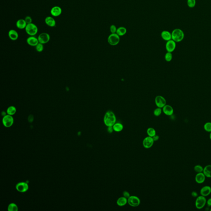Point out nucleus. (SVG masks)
I'll return each mask as SVG.
<instances>
[{"instance_id":"nucleus-43","label":"nucleus","mask_w":211,"mask_h":211,"mask_svg":"<svg viewBox=\"0 0 211 211\" xmlns=\"http://www.w3.org/2000/svg\"><path fill=\"white\" fill-rule=\"evenodd\" d=\"M210 211H211V209H210Z\"/></svg>"},{"instance_id":"nucleus-23","label":"nucleus","mask_w":211,"mask_h":211,"mask_svg":"<svg viewBox=\"0 0 211 211\" xmlns=\"http://www.w3.org/2000/svg\"><path fill=\"white\" fill-rule=\"evenodd\" d=\"M127 32V30L125 27L124 26H120L117 28V31L116 33L119 36H122L125 35Z\"/></svg>"},{"instance_id":"nucleus-8","label":"nucleus","mask_w":211,"mask_h":211,"mask_svg":"<svg viewBox=\"0 0 211 211\" xmlns=\"http://www.w3.org/2000/svg\"><path fill=\"white\" fill-rule=\"evenodd\" d=\"M155 105L157 107L162 108L167 104V101L165 98L162 96L158 95L156 96L155 99Z\"/></svg>"},{"instance_id":"nucleus-10","label":"nucleus","mask_w":211,"mask_h":211,"mask_svg":"<svg viewBox=\"0 0 211 211\" xmlns=\"http://www.w3.org/2000/svg\"><path fill=\"white\" fill-rule=\"evenodd\" d=\"M176 47V42L174 41L173 40H170L169 41H167L165 45V48L167 52H172L174 51Z\"/></svg>"},{"instance_id":"nucleus-18","label":"nucleus","mask_w":211,"mask_h":211,"mask_svg":"<svg viewBox=\"0 0 211 211\" xmlns=\"http://www.w3.org/2000/svg\"><path fill=\"white\" fill-rule=\"evenodd\" d=\"M8 36L11 40H16L18 39L19 34L17 31L15 29H11L8 32Z\"/></svg>"},{"instance_id":"nucleus-16","label":"nucleus","mask_w":211,"mask_h":211,"mask_svg":"<svg viewBox=\"0 0 211 211\" xmlns=\"http://www.w3.org/2000/svg\"><path fill=\"white\" fill-rule=\"evenodd\" d=\"M46 25L50 27H53L56 26V22L54 18L51 16H47L45 19Z\"/></svg>"},{"instance_id":"nucleus-12","label":"nucleus","mask_w":211,"mask_h":211,"mask_svg":"<svg viewBox=\"0 0 211 211\" xmlns=\"http://www.w3.org/2000/svg\"><path fill=\"white\" fill-rule=\"evenodd\" d=\"M16 188L19 192L24 193V192H26L28 190L29 186L26 183L20 182L17 184Z\"/></svg>"},{"instance_id":"nucleus-22","label":"nucleus","mask_w":211,"mask_h":211,"mask_svg":"<svg viewBox=\"0 0 211 211\" xmlns=\"http://www.w3.org/2000/svg\"><path fill=\"white\" fill-rule=\"evenodd\" d=\"M127 203V199L124 197L119 198L117 200L116 203L117 205L120 207H122L126 205Z\"/></svg>"},{"instance_id":"nucleus-21","label":"nucleus","mask_w":211,"mask_h":211,"mask_svg":"<svg viewBox=\"0 0 211 211\" xmlns=\"http://www.w3.org/2000/svg\"><path fill=\"white\" fill-rule=\"evenodd\" d=\"M211 193V188L209 186H204L201 188L200 194L202 196H207Z\"/></svg>"},{"instance_id":"nucleus-34","label":"nucleus","mask_w":211,"mask_h":211,"mask_svg":"<svg viewBox=\"0 0 211 211\" xmlns=\"http://www.w3.org/2000/svg\"><path fill=\"white\" fill-rule=\"evenodd\" d=\"M36 50L38 52H41L43 51V49H44V46H43V44L39 43L38 44V45L36 46Z\"/></svg>"},{"instance_id":"nucleus-9","label":"nucleus","mask_w":211,"mask_h":211,"mask_svg":"<svg viewBox=\"0 0 211 211\" xmlns=\"http://www.w3.org/2000/svg\"><path fill=\"white\" fill-rule=\"evenodd\" d=\"M38 39L40 43L46 44L50 40V36L47 33H42L38 36Z\"/></svg>"},{"instance_id":"nucleus-2","label":"nucleus","mask_w":211,"mask_h":211,"mask_svg":"<svg viewBox=\"0 0 211 211\" xmlns=\"http://www.w3.org/2000/svg\"><path fill=\"white\" fill-rule=\"evenodd\" d=\"M172 33V39L176 43L181 42L184 38L183 31L180 29H175L173 30Z\"/></svg>"},{"instance_id":"nucleus-7","label":"nucleus","mask_w":211,"mask_h":211,"mask_svg":"<svg viewBox=\"0 0 211 211\" xmlns=\"http://www.w3.org/2000/svg\"><path fill=\"white\" fill-rule=\"evenodd\" d=\"M2 122L5 127H10L14 123V119L12 115L8 114L3 117Z\"/></svg>"},{"instance_id":"nucleus-40","label":"nucleus","mask_w":211,"mask_h":211,"mask_svg":"<svg viewBox=\"0 0 211 211\" xmlns=\"http://www.w3.org/2000/svg\"><path fill=\"white\" fill-rule=\"evenodd\" d=\"M207 205L209 207H211V198H209L208 199V200L207 201Z\"/></svg>"},{"instance_id":"nucleus-4","label":"nucleus","mask_w":211,"mask_h":211,"mask_svg":"<svg viewBox=\"0 0 211 211\" xmlns=\"http://www.w3.org/2000/svg\"><path fill=\"white\" fill-rule=\"evenodd\" d=\"M120 41V36L116 33H111L108 38V42L112 46L117 45Z\"/></svg>"},{"instance_id":"nucleus-19","label":"nucleus","mask_w":211,"mask_h":211,"mask_svg":"<svg viewBox=\"0 0 211 211\" xmlns=\"http://www.w3.org/2000/svg\"><path fill=\"white\" fill-rule=\"evenodd\" d=\"M27 23L24 19H18L16 23V26L18 29H25L27 25Z\"/></svg>"},{"instance_id":"nucleus-28","label":"nucleus","mask_w":211,"mask_h":211,"mask_svg":"<svg viewBox=\"0 0 211 211\" xmlns=\"http://www.w3.org/2000/svg\"><path fill=\"white\" fill-rule=\"evenodd\" d=\"M8 210L9 211H17L18 207L17 205L14 203H11L8 207Z\"/></svg>"},{"instance_id":"nucleus-24","label":"nucleus","mask_w":211,"mask_h":211,"mask_svg":"<svg viewBox=\"0 0 211 211\" xmlns=\"http://www.w3.org/2000/svg\"><path fill=\"white\" fill-rule=\"evenodd\" d=\"M203 172L206 177H211V165L206 166L203 169Z\"/></svg>"},{"instance_id":"nucleus-25","label":"nucleus","mask_w":211,"mask_h":211,"mask_svg":"<svg viewBox=\"0 0 211 211\" xmlns=\"http://www.w3.org/2000/svg\"><path fill=\"white\" fill-rule=\"evenodd\" d=\"M113 130L116 132H120L123 129V125L121 123L117 122L113 126Z\"/></svg>"},{"instance_id":"nucleus-17","label":"nucleus","mask_w":211,"mask_h":211,"mask_svg":"<svg viewBox=\"0 0 211 211\" xmlns=\"http://www.w3.org/2000/svg\"><path fill=\"white\" fill-rule=\"evenodd\" d=\"M161 38L165 41H167L172 40V33L168 31H163L161 33Z\"/></svg>"},{"instance_id":"nucleus-29","label":"nucleus","mask_w":211,"mask_h":211,"mask_svg":"<svg viewBox=\"0 0 211 211\" xmlns=\"http://www.w3.org/2000/svg\"><path fill=\"white\" fill-rule=\"evenodd\" d=\"M196 0H187V4L190 8H193L196 5Z\"/></svg>"},{"instance_id":"nucleus-38","label":"nucleus","mask_w":211,"mask_h":211,"mask_svg":"<svg viewBox=\"0 0 211 211\" xmlns=\"http://www.w3.org/2000/svg\"><path fill=\"white\" fill-rule=\"evenodd\" d=\"M107 131L108 132V133H111L113 132V126H111V127H108V129H107Z\"/></svg>"},{"instance_id":"nucleus-3","label":"nucleus","mask_w":211,"mask_h":211,"mask_svg":"<svg viewBox=\"0 0 211 211\" xmlns=\"http://www.w3.org/2000/svg\"><path fill=\"white\" fill-rule=\"evenodd\" d=\"M25 30L27 34L30 36H34L38 32V28L36 24L33 23L27 24Z\"/></svg>"},{"instance_id":"nucleus-6","label":"nucleus","mask_w":211,"mask_h":211,"mask_svg":"<svg viewBox=\"0 0 211 211\" xmlns=\"http://www.w3.org/2000/svg\"><path fill=\"white\" fill-rule=\"evenodd\" d=\"M207 203V200L205 196H198L196 199L195 201V206L198 209H201L204 207L206 203Z\"/></svg>"},{"instance_id":"nucleus-30","label":"nucleus","mask_w":211,"mask_h":211,"mask_svg":"<svg viewBox=\"0 0 211 211\" xmlns=\"http://www.w3.org/2000/svg\"><path fill=\"white\" fill-rule=\"evenodd\" d=\"M173 58L172 53V52H167L165 54V59L166 61L167 62H170L172 60Z\"/></svg>"},{"instance_id":"nucleus-20","label":"nucleus","mask_w":211,"mask_h":211,"mask_svg":"<svg viewBox=\"0 0 211 211\" xmlns=\"http://www.w3.org/2000/svg\"><path fill=\"white\" fill-rule=\"evenodd\" d=\"M205 176L203 172L198 173L195 176V181L198 183H203L205 180Z\"/></svg>"},{"instance_id":"nucleus-33","label":"nucleus","mask_w":211,"mask_h":211,"mask_svg":"<svg viewBox=\"0 0 211 211\" xmlns=\"http://www.w3.org/2000/svg\"><path fill=\"white\" fill-rule=\"evenodd\" d=\"M194 169L195 171L198 173H201V172H203L204 168L200 165H197L195 166Z\"/></svg>"},{"instance_id":"nucleus-36","label":"nucleus","mask_w":211,"mask_h":211,"mask_svg":"<svg viewBox=\"0 0 211 211\" xmlns=\"http://www.w3.org/2000/svg\"><path fill=\"white\" fill-rule=\"evenodd\" d=\"M24 20L26 21L27 24H29L30 23H32V19L30 16H26L24 19Z\"/></svg>"},{"instance_id":"nucleus-35","label":"nucleus","mask_w":211,"mask_h":211,"mask_svg":"<svg viewBox=\"0 0 211 211\" xmlns=\"http://www.w3.org/2000/svg\"><path fill=\"white\" fill-rule=\"evenodd\" d=\"M117 28L115 25L112 24L110 27V31L111 33H116L117 31Z\"/></svg>"},{"instance_id":"nucleus-32","label":"nucleus","mask_w":211,"mask_h":211,"mask_svg":"<svg viewBox=\"0 0 211 211\" xmlns=\"http://www.w3.org/2000/svg\"><path fill=\"white\" fill-rule=\"evenodd\" d=\"M204 128L207 132H211V122H207L205 123L204 126Z\"/></svg>"},{"instance_id":"nucleus-37","label":"nucleus","mask_w":211,"mask_h":211,"mask_svg":"<svg viewBox=\"0 0 211 211\" xmlns=\"http://www.w3.org/2000/svg\"><path fill=\"white\" fill-rule=\"evenodd\" d=\"M122 195H123V197L126 198L127 199H128L130 196L129 193L127 191H123V193H122Z\"/></svg>"},{"instance_id":"nucleus-27","label":"nucleus","mask_w":211,"mask_h":211,"mask_svg":"<svg viewBox=\"0 0 211 211\" xmlns=\"http://www.w3.org/2000/svg\"><path fill=\"white\" fill-rule=\"evenodd\" d=\"M147 134L148 136L153 137L156 135V131L154 128L149 127L147 130Z\"/></svg>"},{"instance_id":"nucleus-15","label":"nucleus","mask_w":211,"mask_h":211,"mask_svg":"<svg viewBox=\"0 0 211 211\" xmlns=\"http://www.w3.org/2000/svg\"><path fill=\"white\" fill-rule=\"evenodd\" d=\"M26 42L30 46H36L39 43L38 39L34 36H30L26 39Z\"/></svg>"},{"instance_id":"nucleus-1","label":"nucleus","mask_w":211,"mask_h":211,"mask_svg":"<svg viewBox=\"0 0 211 211\" xmlns=\"http://www.w3.org/2000/svg\"><path fill=\"white\" fill-rule=\"evenodd\" d=\"M116 118L115 114L111 111L106 112L104 118V122L106 126L108 127L113 126L116 123Z\"/></svg>"},{"instance_id":"nucleus-41","label":"nucleus","mask_w":211,"mask_h":211,"mask_svg":"<svg viewBox=\"0 0 211 211\" xmlns=\"http://www.w3.org/2000/svg\"><path fill=\"white\" fill-rule=\"evenodd\" d=\"M191 195H192V196H193V197H196L198 196L197 193L196 192H195V191L192 192Z\"/></svg>"},{"instance_id":"nucleus-39","label":"nucleus","mask_w":211,"mask_h":211,"mask_svg":"<svg viewBox=\"0 0 211 211\" xmlns=\"http://www.w3.org/2000/svg\"><path fill=\"white\" fill-rule=\"evenodd\" d=\"M152 138L153 139L154 141H157L158 140V139H159V136H158V135H156V134L154 136H153V137H152Z\"/></svg>"},{"instance_id":"nucleus-14","label":"nucleus","mask_w":211,"mask_h":211,"mask_svg":"<svg viewBox=\"0 0 211 211\" xmlns=\"http://www.w3.org/2000/svg\"><path fill=\"white\" fill-rule=\"evenodd\" d=\"M162 111L164 114L168 116L172 115L174 113V109L170 105L166 104L162 108Z\"/></svg>"},{"instance_id":"nucleus-11","label":"nucleus","mask_w":211,"mask_h":211,"mask_svg":"<svg viewBox=\"0 0 211 211\" xmlns=\"http://www.w3.org/2000/svg\"><path fill=\"white\" fill-rule=\"evenodd\" d=\"M154 140L152 137H147L144 138L143 141V146L145 148H150L153 146L154 144Z\"/></svg>"},{"instance_id":"nucleus-31","label":"nucleus","mask_w":211,"mask_h":211,"mask_svg":"<svg viewBox=\"0 0 211 211\" xmlns=\"http://www.w3.org/2000/svg\"><path fill=\"white\" fill-rule=\"evenodd\" d=\"M162 112V108L157 107L153 111V114L155 116H159L161 115Z\"/></svg>"},{"instance_id":"nucleus-42","label":"nucleus","mask_w":211,"mask_h":211,"mask_svg":"<svg viewBox=\"0 0 211 211\" xmlns=\"http://www.w3.org/2000/svg\"><path fill=\"white\" fill-rule=\"evenodd\" d=\"M210 139L211 140V132H210V135H209Z\"/></svg>"},{"instance_id":"nucleus-26","label":"nucleus","mask_w":211,"mask_h":211,"mask_svg":"<svg viewBox=\"0 0 211 211\" xmlns=\"http://www.w3.org/2000/svg\"><path fill=\"white\" fill-rule=\"evenodd\" d=\"M16 108L14 106H10L8 107L7 110V113L8 114L10 115H12L16 113Z\"/></svg>"},{"instance_id":"nucleus-13","label":"nucleus","mask_w":211,"mask_h":211,"mask_svg":"<svg viewBox=\"0 0 211 211\" xmlns=\"http://www.w3.org/2000/svg\"><path fill=\"white\" fill-rule=\"evenodd\" d=\"M62 11V9L61 7L58 6H55L51 8L50 13L51 15L53 17H57L61 15Z\"/></svg>"},{"instance_id":"nucleus-5","label":"nucleus","mask_w":211,"mask_h":211,"mask_svg":"<svg viewBox=\"0 0 211 211\" xmlns=\"http://www.w3.org/2000/svg\"><path fill=\"white\" fill-rule=\"evenodd\" d=\"M127 203L130 206L133 207H137L140 205L141 203L140 199L136 196H130L127 199Z\"/></svg>"}]
</instances>
